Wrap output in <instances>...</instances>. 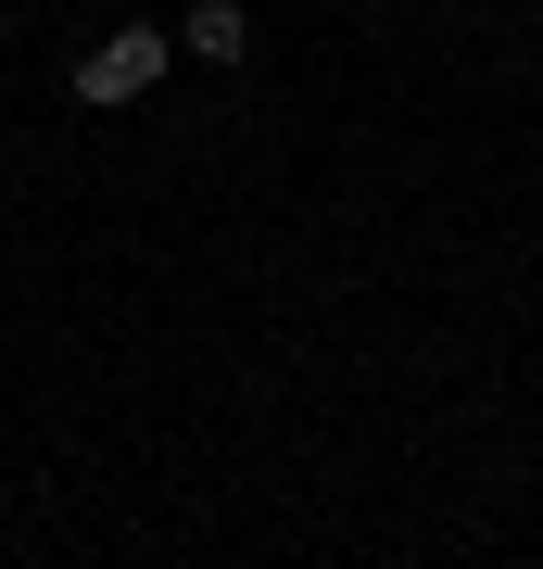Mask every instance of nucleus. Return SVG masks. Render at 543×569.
<instances>
[{
	"mask_svg": "<svg viewBox=\"0 0 543 569\" xmlns=\"http://www.w3.org/2000/svg\"><path fill=\"white\" fill-rule=\"evenodd\" d=\"M241 39H253L241 0H202V13H190V51H202V63H241Z\"/></svg>",
	"mask_w": 543,
	"mask_h": 569,
	"instance_id": "nucleus-2",
	"label": "nucleus"
},
{
	"mask_svg": "<svg viewBox=\"0 0 543 569\" xmlns=\"http://www.w3.org/2000/svg\"><path fill=\"white\" fill-rule=\"evenodd\" d=\"M152 77H164V39H152V26H114V39L77 63V102H101V114H114V102H140Z\"/></svg>",
	"mask_w": 543,
	"mask_h": 569,
	"instance_id": "nucleus-1",
	"label": "nucleus"
}]
</instances>
